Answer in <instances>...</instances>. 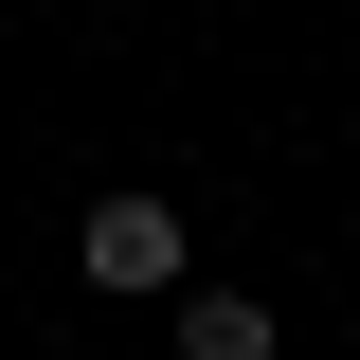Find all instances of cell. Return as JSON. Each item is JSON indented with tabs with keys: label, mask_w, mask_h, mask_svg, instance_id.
Listing matches in <instances>:
<instances>
[{
	"label": "cell",
	"mask_w": 360,
	"mask_h": 360,
	"mask_svg": "<svg viewBox=\"0 0 360 360\" xmlns=\"http://www.w3.org/2000/svg\"><path fill=\"white\" fill-rule=\"evenodd\" d=\"M72 270H90V288H180V217H162V198H90Z\"/></svg>",
	"instance_id": "cell-1"
},
{
	"label": "cell",
	"mask_w": 360,
	"mask_h": 360,
	"mask_svg": "<svg viewBox=\"0 0 360 360\" xmlns=\"http://www.w3.org/2000/svg\"><path fill=\"white\" fill-rule=\"evenodd\" d=\"M180 360H270V307L252 288H180Z\"/></svg>",
	"instance_id": "cell-2"
}]
</instances>
